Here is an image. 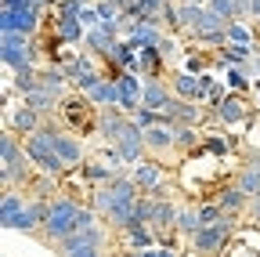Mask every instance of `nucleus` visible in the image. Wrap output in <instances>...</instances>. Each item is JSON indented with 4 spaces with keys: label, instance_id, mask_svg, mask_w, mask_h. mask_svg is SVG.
<instances>
[{
    "label": "nucleus",
    "instance_id": "1",
    "mask_svg": "<svg viewBox=\"0 0 260 257\" xmlns=\"http://www.w3.org/2000/svg\"><path fill=\"white\" fill-rule=\"evenodd\" d=\"M98 116H102V109H98L83 91H69L61 98V109H58V120L65 131H73L80 138H98Z\"/></svg>",
    "mask_w": 260,
    "mask_h": 257
},
{
    "label": "nucleus",
    "instance_id": "2",
    "mask_svg": "<svg viewBox=\"0 0 260 257\" xmlns=\"http://www.w3.org/2000/svg\"><path fill=\"white\" fill-rule=\"evenodd\" d=\"M76 214H80V199H73V196H54L37 236H40L44 243H54V246H58L65 236H73V229H76Z\"/></svg>",
    "mask_w": 260,
    "mask_h": 257
},
{
    "label": "nucleus",
    "instance_id": "3",
    "mask_svg": "<svg viewBox=\"0 0 260 257\" xmlns=\"http://www.w3.org/2000/svg\"><path fill=\"white\" fill-rule=\"evenodd\" d=\"M51 8L44 4V0H32V4L25 8H4L0 11V29L4 33H25V37H37L44 29V15Z\"/></svg>",
    "mask_w": 260,
    "mask_h": 257
},
{
    "label": "nucleus",
    "instance_id": "4",
    "mask_svg": "<svg viewBox=\"0 0 260 257\" xmlns=\"http://www.w3.org/2000/svg\"><path fill=\"white\" fill-rule=\"evenodd\" d=\"M0 58H4V69L8 73L25 69V66H44L37 40L25 37V33H4V40H0Z\"/></svg>",
    "mask_w": 260,
    "mask_h": 257
},
{
    "label": "nucleus",
    "instance_id": "5",
    "mask_svg": "<svg viewBox=\"0 0 260 257\" xmlns=\"http://www.w3.org/2000/svg\"><path fill=\"white\" fill-rule=\"evenodd\" d=\"M253 105H256V102H249V94L232 91L224 102L213 105V116H217L220 127H239V123H249V120H253Z\"/></svg>",
    "mask_w": 260,
    "mask_h": 257
},
{
    "label": "nucleus",
    "instance_id": "6",
    "mask_svg": "<svg viewBox=\"0 0 260 257\" xmlns=\"http://www.w3.org/2000/svg\"><path fill=\"white\" fill-rule=\"evenodd\" d=\"M217 257H260V224H239Z\"/></svg>",
    "mask_w": 260,
    "mask_h": 257
},
{
    "label": "nucleus",
    "instance_id": "7",
    "mask_svg": "<svg viewBox=\"0 0 260 257\" xmlns=\"http://www.w3.org/2000/svg\"><path fill=\"white\" fill-rule=\"evenodd\" d=\"M105 239H109L105 224H94V229H83V232L65 236V239L58 243V253H61V257H76V253H83V250H102Z\"/></svg>",
    "mask_w": 260,
    "mask_h": 257
},
{
    "label": "nucleus",
    "instance_id": "8",
    "mask_svg": "<svg viewBox=\"0 0 260 257\" xmlns=\"http://www.w3.org/2000/svg\"><path fill=\"white\" fill-rule=\"evenodd\" d=\"M51 138H54V152L65 159L69 167H83L87 163V145L80 141V134H73V131H65V127H51Z\"/></svg>",
    "mask_w": 260,
    "mask_h": 257
},
{
    "label": "nucleus",
    "instance_id": "9",
    "mask_svg": "<svg viewBox=\"0 0 260 257\" xmlns=\"http://www.w3.org/2000/svg\"><path fill=\"white\" fill-rule=\"evenodd\" d=\"M145 145H148V156L162 159V152H177V123L174 120H159L145 131Z\"/></svg>",
    "mask_w": 260,
    "mask_h": 257
},
{
    "label": "nucleus",
    "instance_id": "10",
    "mask_svg": "<svg viewBox=\"0 0 260 257\" xmlns=\"http://www.w3.org/2000/svg\"><path fill=\"white\" fill-rule=\"evenodd\" d=\"M116 145H119V152H123V159H126V167L141 163V159L148 156V145H145V127H138L134 120H126V127L119 131Z\"/></svg>",
    "mask_w": 260,
    "mask_h": 257
},
{
    "label": "nucleus",
    "instance_id": "11",
    "mask_svg": "<svg viewBox=\"0 0 260 257\" xmlns=\"http://www.w3.org/2000/svg\"><path fill=\"white\" fill-rule=\"evenodd\" d=\"M167 178H170V170L162 167L155 156H145L141 163H134V167H130V181H134V185L141 188V196H148L152 188H159Z\"/></svg>",
    "mask_w": 260,
    "mask_h": 257
},
{
    "label": "nucleus",
    "instance_id": "12",
    "mask_svg": "<svg viewBox=\"0 0 260 257\" xmlns=\"http://www.w3.org/2000/svg\"><path fill=\"white\" fill-rule=\"evenodd\" d=\"M123 37L134 47H159V40L167 33H162V25H155V22H134V18H130L123 25Z\"/></svg>",
    "mask_w": 260,
    "mask_h": 257
},
{
    "label": "nucleus",
    "instance_id": "13",
    "mask_svg": "<svg viewBox=\"0 0 260 257\" xmlns=\"http://www.w3.org/2000/svg\"><path fill=\"white\" fill-rule=\"evenodd\" d=\"M141 94H145V80H141V73L126 69V73L119 76V109L130 116V112L141 105Z\"/></svg>",
    "mask_w": 260,
    "mask_h": 257
},
{
    "label": "nucleus",
    "instance_id": "14",
    "mask_svg": "<svg viewBox=\"0 0 260 257\" xmlns=\"http://www.w3.org/2000/svg\"><path fill=\"white\" fill-rule=\"evenodd\" d=\"M170 87L177 98H188V102H206V91H203V76H195L188 69H174L170 73Z\"/></svg>",
    "mask_w": 260,
    "mask_h": 257
},
{
    "label": "nucleus",
    "instance_id": "15",
    "mask_svg": "<svg viewBox=\"0 0 260 257\" xmlns=\"http://www.w3.org/2000/svg\"><path fill=\"white\" fill-rule=\"evenodd\" d=\"M126 112L119 109V105H112V109H102V116H98V138H105V141H116L119 138V131L126 127Z\"/></svg>",
    "mask_w": 260,
    "mask_h": 257
},
{
    "label": "nucleus",
    "instance_id": "16",
    "mask_svg": "<svg viewBox=\"0 0 260 257\" xmlns=\"http://www.w3.org/2000/svg\"><path fill=\"white\" fill-rule=\"evenodd\" d=\"M87 98H90L98 109H112V105H119V80H112V76L98 80V83L87 91Z\"/></svg>",
    "mask_w": 260,
    "mask_h": 257
},
{
    "label": "nucleus",
    "instance_id": "17",
    "mask_svg": "<svg viewBox=\"0 0 260 257\" xmlns=\"http://www.w3.org/2000/svg\"><path fill=\"white\" fill-rule=\"evenodd\" d=\"M217 203H220V210H224V214H235V217H239V214H246L249 196H246V192H242L235 181H228V185L217 192Z\"/></svg>",
    "mask_w": 260,
    "mask_h": 257
},
{
    "label": "nucleus",
    "instance_id": "18",
    "mask_svg": "<svg viewBox=\"0 0 260 257\" xmlns=\"http://www.w3.org/2000/svg\"><path fill=\"white\" fill-rule=\"evenodd\" d=\"M203 229V217H199V203H181L177 207V232L184 239H191L195 232Z\"/></svg>",
    "mask_w": 260,
    "mask_h": 257
},
{
    "label": "nucleus",
    "instance_id": "19",
    "mask_svg": "<svg viewBox=\"0 0 260 257\" xmlns=\"http://www.w3.org/2000/svg\"><path fill=\"white\" fill-rule=\"evenodd\" d=\"M25 196L22 192H15V188H4V196H0V224H8L11 217H18L22 210H25Z\"/></svg>",
    "mask_w": 260,
    "mask_h": 257
},
{
    "label": "nucleus",
    "instance_id": "20",
    "mask_svg": "<svg viewBox=\"0 0 260 257\" xmlns=\"http://www.w3.org/2000/svg\"><path fill=\"white\" fill-rule=\"evenodd\" d=\"M224 83L232 87V91H239V94H249V87H253V73H249L246 66H228V69H224Z\"/></svg>",
    "mask_w": 260,
    "mask_h": 257
},
{
    "label": "nucleus",
    "instance_id": "21",
    "mask_svg": "<svg viewBox=\"0 0 260 257\" xmlns=\"http://www.w3.org/2000/svg\"><path fill=\"white\" fill-rule=\"evenodd\" d=\"M256 33H260L256 22H253V25H246L242 18L228 22V40H232V44H253V47H256Z\"/></svg>",
    "mask_w": 260,
    "mask_h": 257
},
{
    "label": "nucleus",
    "instance_id": "22",
    "mask_svg": "<svg viewBox=\"0 0 260 257\" xmlns=\"http://www.w3.org/2000/svg\"><path fill=\"white\" fill-rule=\"evenodd\" d=\"M25 149L22 141H15V131H8L4 127V134H0V163H11V159H18Z\"/></svg>",
    "mask_w": 260,
    "mask_h": 257
},
{
    "label": "nucleus",
    "instance_id": "23",
    "mask_svg": "<svg viewBox=\"0 0 260 257\" xmlns=\"http://www.w3.org/2000/svg\"><path fill=\"white\" fill-rule=\"evenodd\" d=\"M206 8H210V11H217V15H220V18H228V22L242 18V11H239L235 0H206Z\"/></svg>",
    "mask_w": 260,
    "mask_h": 257
},
{
    "label": "nucleus",
    "instance_id": "24",
    "mask_svg": "<svg viewBox=\"0 0 260 257\" xmlns=\"http://www.w3.org/2000/svg\"><path fill=\"white\" fill-rule=\"evenodd\" d=\"M130 120H134L138 127H145V131H148L152 123H159V120H162V112H155V109H148V105H138L134 112H130Z\"/></svg>",
    "mask_w": 260,
    "mask_h": 257
},
{
    "label": "nucleus",
    "instance_id": "25",
    "mask_svg": "<svg viewBox=\"0 0 260 257\" xmlns=\"http://www.w3.org/2000/svg\"><path fill=\"white\" fill-rule=\"evenodd\" d=\"M80 18H83V25L90 29V25H98V22H102V15H98V8L94 4H87L83 11H80Z\"/></svg>",
    "mask_w": 260,
    "mask_h": 257
},
{
    "label": "nucleus",
    "instance_id": "26",
    "mask_svg": "<svg viewBox=\"0 0 260 257\" xmlns=\"http://www.w3.org/2000/svg\"><path fill=\"white\" fill-rule=\"evenodd\" d=\"M246 214H249V221H246V224H260V196H253V199H249Z\"/></svg>",
    "mask_w": 260,
    "mask_h": 257
},
{
    "label": "nucleus",
    "instance_id": "27",
    "mask_svg": "<svg viewBox=\"0 0 260 257\" xmlns=\"http://www.w3.org/2000/svg\"><path fill=\"white\" fill-rule=\"evenodd\" d=\"M249 18L260 22V0H253V4H249Z\"/></svg>",
    "mask_w": 260,
    "mask_h": 257
},
{
    "label": "nucleus",
    "instance_id": "28",
    "mask_svg": "<svg viewBox=\"0 0 260 257\" xmlns=\"http://www.w3.org/2000/svg\"><path fill=\"white\" fill-rule=\"evenodd\" d=\"M25 4H32V0H4V8H25Z\"/></svg>",
    "mask_w": 260,
    "mask_h": 257
},
{
    "label": "nucleus",
    "instance_id": "29",
    "mask_svg": "<svg viewBox=\"0 0 260 257\" xmlns=\"http://www.w3.org/2000/svg\"><path fill=\"white\" fill-rule=\"evenodd\" d=\"M76 257H105L102 250H83V253H76Z\"/></svg>",
    "mask_w": 260,
    "mask_h": 257
},
{
    "label": "nucleus",
    "instance_id": "30",
    "mask_svg": "<svg viewBox=\"0 0 260 257\" xmlns=\"http://www.w3.org/2000/svg\"><path fill=\"white\" fill-rule=\"evenodd\" d=\"M253 102H256V112H260V83H256V94H253Z\"/></svg>",
    "mask_w": 260,
    "mask_h": 257
},
{
    "label": "nucleus",
    "instance_id": "31",
    "mask_svg": "<svg viewBox=\"0 0 260 257\" xmlns=\"http://www.w3.org/2000/svg\"><path fill=\"white\" fill-rule=\"evenodd\" d=\"M44 4H47V8H54V4H58V0H44Z\"/></svg>",
    "mask_w": 260,
    "mask_h": 257
},
{
    "label": "nucleus",
    "instance_id": "32",
    "mask_svg": "<svg viewBox=\"0 0 260 257\" xmlns=\"http://www.w3.org/2000/svg\"><path fill=\"white\" fill-rule=\"evenodd\" d=\"M199 4H206V0H199Z\"/></svg>",
    "mask_w": 260,
    "mask_h": 257
}]
</instances>
